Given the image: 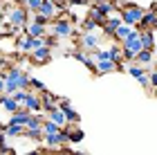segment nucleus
Masks as SVG:
<instances>
[{"mask_svg":"<svg viewBox=\"0 0 157 155\" xmlns=\"http://www.w3.org/2000/svg\"><path fill=\"white\" fill-rule=\"evenodd\" d=\"M27 36H34V38H45V36H47V29H45L43 25H38V23H34V20H32V23L27 25Z\"/></svg>","mask_w":157,"mask_h":155,"instance_id":"f3484780","label":"nucleus"},{"mask_svg":"<svg viewBox=\"0 0 157 155\" xmlns=\"http://www.w3.org/2000/svg\"><path fill=\"white\" fill-rule=\"evenodd\" d=\"M155 29H157V23H155Z\"/></svg>","mask_w":157,"mask_h":155,"instance_id":"37998d69","label":"nucleus"},{"mask_svg":"<svg viewBox=\"0 0 157 155\" xmlns=\"http://www.w3.org/2000/svg\"><path fill=\"white\" fill-rule=\"evenodd\" d=\"M121 25H124L121 16H110L108 20H105V25H103V34H105V36H115Z\"/></svg>","mask_w":157,"mask_h":155,"instance_id":"1a4fd4ad","label":"nucleus"},{"mask_svg":"<svg viewBox=\"0 0 157 155\" xmlns=\"http://www.w3.org/2000/svg\"><path fill=\"white\" fill-rule=\"evenodd\" d=\"M92 56H94V61H97V63H101V61H112V56H110V47H108V50H97V52H92Z\"/></svg>","mask_w":157,"mask_h":155,"instance_id":"a878e982","label":"nucleus"},{"mask_svg":"<svg viewBox=\"0 0 157 155\" xmlns=\"http://www.w3.org/2000/svg\"><path fill=\"white\" fill-rule=\"evenodd\" d=\"M59 108H61V112L65 115V119L70 124H78V115H76V110L72 108V103H70V101H61Z\"/></svg>","mask_w":157,"mask_h":155,"instance_id":"9b49d317","label":"nucleus"},{"mask_svg":"<svg viewBox=\"0 0 157 155\" xmlns=\"http://www.w3.org/2000/svg\"><path fill=\"white\" fill-rule=\"evenodd\" d=\"M25 137L34 139V142H40V139L45 137V135H43V130H29V128H27V130H25Z\"/></svg>","mask_w":157,"mask_h":155,"instance_id":"c85d7f7f","label":"nucleus"},{"mask_svg":"<svg viewBox=\"0 0 157 155\" xmlns=\"http://www.w3.org/2000/svg\"><path fill=\"white\" fill-rule=\"evenodd\" d=\"M148 76H151V86L157 90V68H155V70H151V74H148Z\"/></svg>","mask_w":157,"mask_h":155,"instance_id":"f704fd0d","label":"nucleus"},{"mask_svg":"<svg viewBox=\"0 0 157 155\" xmlns=\"http://www.w3.org/2000/svg\"><path fill=\"white\" fill-rule=\"evenodd\" d=\"M81 27H83L85 32H97V27H99V25H97V23H92L90 18H85L83 23H81Z\"/></svg>","mask_w":157,"mask_h":155,"instance_id":"2f4dec72","label":"nucleus"},{"mask_svg":"<svg viewBox=\"0 0 157 155\" xmlns=\"http://www.w3.org/2000/svg\"><path fill=\"white\" fill-rule=\"evenodd\" d=\"M29 119H32V112L23 108V110H18L16 115H11V117H9V122H7V124H20V126H25V128H27Z\"/></svg>","mask_w":157,"mask_h":155,"instance_id":"ddd939ff","label":"nucleus"},{"mask_svg":"<svg viewBox=\"0 0 157 155\" xmlns=\"http://www.w3.org/2000/svg\"><path fill=\"white\" fill-rule=\"evenodd\" d=\"M49 59H52V50H49V47L45 45V47H40V50H36V52H32V61L34 63H47Z\"/></svg>","mask_w":157,"mask_h":155,"instance_id":"2eb2a0df","label":"nucleus"},{"mask_svg":"<svg viewBox=\"0 0 157 155\" xmlns=\"http://www.w3.org/2000/svg\"><path fill=\"white\" fill-rule=\"evenodd\" d=\"M45 45L49 47V50H52V47L56 45V36H45Z\"/></svg>","mask_w":157,"mask_h":155,"instance_id":"e433bc0d","label":"nucleus"},{"mask_svg":"<svg viewBox=\"0 0 157 155\" xmlns=\"http://www.w3.org/2000/svg\"><path fill=\"white\" fill-rule=\"evenodd\" d=\"M110 56H112L115 63H119V65H121V61H126L124 59V47L121 45H110Z\"/></svg>","mask_w":157,"mask_h":155,"instance_id":"b1692460","label":"nucleus"},{"mask_svg":"<svg viewBox=\"0 0 157 155\" xmlns=\"http://www.w3.org/2000/svg\"><path fill=\"white\" fill-rule=\"evenodd\" d=\"M25 110H29L32 115H40V112H43V99H40V95H32L29 92V99H27V103H25Z\"/></svg>","mask_w":157,"mask_h":155,"instance_id":"6e6552de","label":"nucleus"},{"mask_svg":"<svg viewBox=\"0 0 157 155\" xmlns=\"http://www.w3.org/2000/svg\"><path fill=\"white\" fill-rule=\"evenodd\" d=\"M70 5H78L81 7V5H88V0H70Z\"/></svg>","mask_w":157,"mask_h":155,"instance_id":"58836bf2","label":"nucleus"},{"mask_svg":"<svg viewBox=\"0 0 157 155\" xmlns=\"http://www.w3.org/2000/svg\"><path fill=\"white\" fill-rule=\"evenodd\" d=\"M25 155H43L40 151H32V153H25Z\"/></svg>","mask_w":157,"mask_h":155,"instance_id":"ea45409f","label":"nucleus"},{"mask_svg":"<svg viewBox=\"0 0 157 155\" xmlns=\"http://www.w3.org/2000/svg\"><path fill=\"white\" fill-rule=\"evenodd\" d=\"M59 7H56V2H54V0H45V2H43V7H40V16H45L47 20H49V23H52V20H56V18H59Z\"/></svg>","mask_w":157,"mask_h":155,"instance_id":"423d86ee","label":"nucleus"},{"mask_svg":"<svg viewBox=\"0 0 157 155\" xmlns=\"http://www.w3.org/2000/svg\"><path fill=\"white\" fill-rule=\"evenodd\" d=\"M153 61H155V52H153V50H141V52L137 54V59H135V63L141 65V68H151Z\"/></svg>","mask_w":157,"mask_h":155,"instance_id":"4468645a","label":"nucleus"},{"mask_svg":"<svg viewBox=\"0 0 157 155\" xmlns=\"http://www.w3.org/2000/svg\"><path fill=\"white\" fill-rule=\"evenodd\" d=\"M5 146H9V144H7V133L0 128V149H5Z\"/></svg>","mask_w":157,"mask_h":155,"instance_id":"c9c22d12","label":"nucleus"},{"mask_svg":"<svg viewBox=\"0 0 157 155\" xmlns=\"http://www.w3.org/2000/svg\"><path fill=\"white\" fill-rule=\"evenodd\" d=\"M5 88H7V72H0V97L5 95Z\"/></svg>","mask_w":157,"mask_h":155,"instance_id":"473e14b6","label":"nucleus"},{"mask_svg":"<svg viewBox=\"0 0 157 155\" xmlns=\"http://www.w3.org/2000/svg\"><path fill=\"white\" fill-rule=\"evenodd\" d=\"M40 99H43V108H45V106H59V103H56L59 99H56V95H54V92H43V95H40Z\"/></svg>","mask_w":157,"mask_h":155,"instance_id":"cd10ccee","label":"nucleus"},{"mask_svg":"<svg viewBox=\"0 0 157 155\" xmlns=\"http://www.w3.org/2000/svg\"><path fill=\"white\" fill-rule=\"evenodd\" d=\"M32 88H34V90H38V95H43V92H47L45 83H43V81H38V79H34V76H32Z\"/></svg>","mask_w":157,"mask_h":155,"instance_id":"c756f323","label":"nucleus"},{"mask_svg":"<svg viewBox=\"0 0 157 155\" xmlns=\"http://www.w3.org/2000/svg\"><path fill=\"white\" fill-rule=\"evenodd\" d=\"M137 81H139L144 88H153V86H151V76H148V74H144V76H141V79H137Z\"/></svg>","mask_w":157,"mask_h":155,"instance_id":"72a5a7b5","label":"nucleus"},{"mask_svg":"<svg viewBox=\"0 0 157 155\" xmlns=\"http://www.w3.org/2000/svg\"><path fill=\"white\" fill-rule=\"evenodd\" d=\"M63 128L61 126H56L54 122H49V119H45V122H43V135H59Z\"/></svg>","mask_w":157,"mask_h":155,"instance_id":"5701e85b","label":"nucleus"},{"mask_svg":"<svg viewBox=\"0 0 157 155\" xmlns=\"http://www.w3.org/2000/svg\"><path fill=\"white\" fill-rule=\"evenodd\" d=\"M25 126H20V124H7V128H5V133H7V137H20V135H25Z\"/></svg>","mask_w":157,"mask_h":155,"instance_id":"aec40b11","label":"nucleus"},{"mask_svg":"<svg viewBox=\"0 0 157 155\" xmlns=\"http://www.w3.org/2000/svg\"><path fill=\"white\" fill-rule=\"evenodd\" d=\"M94 2H97V5H99V2H105V0H94Z\"/></svg>","mask_w":157,"mask_h":155,"instance_id":"a19ab883","label":"nucleus"},{"mask_svg":"<svg viewBox=\"0 0 157 155\" xmlns=\"http://www.w3.org/2000/svg\"><path fill=\"white\" fill-rule=\"evenodd\" d=\"M13 99H16V103L20 106V108H25V103H27V99H29V92L27 90H18L16 95H11Z\"/></svg>","mask_w":157,"mask_h":155,"instance_id":"bb28decb","label":"nucleus"},{"mask_svg":"<svg viewBox=\"0 0 157 155\" xmlns=\"http://www.w3.org/2000/svg\"><path fill=\"white\" fill-rule=\"evenodd\" d=\"M0 18L7 20V23H9V27H13L16 32L27 27V9H25V7H20V5L11 7V9L0 11Z\"/></svg>","mask_w":157,"mask_h":155,"instance_id":"f03ea898","label":"nucleus"},{"mask_svg":"<svg viewBox=\"0 0 157 155\" xmlns=\"http://www.w3.org/2000/svg\"><path fill=\"white\" fill-rule=\"evenodd\" d=\"M49 29H52L54 36H61V38H67V36H72V23L63 16V18H56L49 23Z\"/></svg>","mask_w":157,"mask_h":155,"instance_id":"39448f33","label":"nucleus"},{"mask_svg":"<svg viewBox=\"0 0 157 155\" xmlns=\"http://www.w3.org/2000/svg\"><path fill=\"white\" fill-rule=\"evenodd\" d=\"M97 7H99V11H101L105 18H110L112 11H115V2H110V0H105V2H99Z\"/></svg>","mask_w":157,"mask_h":155,"instance_id":"393cba45","label":"nucleus"},{"mask_svg":"<svg viewBox=\"0 0 157 155\" xmlns=\"http://www.w3.org/2000/svg\"><path fill=\"white\" fill-rule=\"evenodd\" d=\"M126 70H128V74H130V76H135V79H141V76L146 74V68L137 65V63H126Z\"/></svg>","mask_w":157,"mask_h":155,"instance_id":"412c9836","label":"nucleus"},{"mask_svg":"<svg viewBox=\"0 0 157 155\" xmlns=\"http://www.w3.org/2000/svg\"><path fill=\"white\" fill-rule=\"evenodd\" d=\"M141 45H144V50H153V47H155V34H153V29H141Z\"/></svg>","mask_w":157,"mask_h":155,"instance_id":"6ab92c4d","label":"nucleus"},{"mask_svg":"<svg viewBox=\"0 0 157 155\" xmlns=\"http://www.w3.org/2000/svg\"><path fill=\"white\" fill-rule=\"evenodd\" d=\"M54 155H74V151H67V149H61V151H56Z\"/></svg>","mask_w":157,"mask_h":155,"instance_id":"4c0bfd02","label":"nucleus"},{"mask_svg":"<svg viewBox=\"0 0 157 155\" xmlns=\"http://www.w3.org/2000/svg\"><path fill=\"white\" fill-rule=\"evenodd\" d=\"M74 155H85V153H74Z\"/></svg>","mask_w":157,"mask_h":155,"instance_id":"79ce46f5","label":"nucleus"},{"mask_svg":"<svg viewBox=\"0 0 157 155\" xmlns=\"http://www.w3.org/2000/svg\"><path fill=\"white\" fill-rule=\"evenodd\" d=\"M144 14H146L144 7H139V5H135V2H128L124 7V11H121V20H124V25H128V27H139Z\"/></svg>","mask_w":157,"mask_h":155,"instance_id":"7ed1b4c3","label":"nucleus"},{"mask_svg":"<svg viewBox=\"0 0 157 155\" xmlns=\"http://www.w3.org/2000/svg\"><path fill=\"white\" fill-rule=\"evenodd\" d=\"M0 108H2L5 112H9V115H16L18 110H23V108L16 103V99H13V97H7V95L0 97Z\"/></svg>","mask_w":157,"mask_h":155,"instance_id":"9d476101","label":"nucleus"},{"mask_svg":"<svg viewBox=\"0 0 157 155\" xmlns=\"http://www.w3.org/2000/svg\"><path fill=\"white\" fill-rule=\"evenodd\" d=\"M27 88H32V76L29 74L23 72V70H18V68L7 70V88H5L7 97L16 95L18 90H27Z\"/></svg>","mask_w":157,"mask_h":155,"instance_id":"f257e3e1","label":"nucleus"},{"mask_svg":"<svg viewBox=\"0 0 157 155\" xmlns=\"http://www.w3.org/2000/svg\"><path fill=\"white\" fill-rule=\"evenodd\" d=\"M13 155H16V153H13Z\"/></svg>","mask_w":157,"mask_h":155,"instance_id":"c03bdc74","label":"nucleus"},{"mask_svg":"<svg viewBox=\"0 0 157 155\" xmlns=\"http://www.w3.org/2000/svg\"><path fill=\"white\" fill-rule=\"evenodd\" d=\"M135 32V27H128V25H121L119 29H117V34H115V38L117 41H121V43H126L128 38H130V34Z\"/></svg>","mask_w":157,"mask_h":155,"instance_id":"4be33fe9","label":"nucleus"},{"mask_svg":"<svg viewBox=\"0 0 157 155\" xmlns=\"http://www.w3.org/2000/svg\"><path fill=\"white\" fill-rule=\"evenodd\" d=\"M88 18L92 20V23H97L99 27H103V25H105V20H108V18H105L101 11H99V7H97V5H92V7H90V11H88Z\"/></svg>","mask_w":157,"mask_h":155,"instance_id":"a211bd4d","label":"nucleus"},{"mask_svg":"<svg viewBox=\"0 0 157 155\" xmlns=\"http://www.w3.org/2000/svg\"><path fill=\"white\" fill-rule=\"evenodd\" d=\"M101 41H103V36H101L99 32H83V34H81V45H83L85 52H97V50H101Z\"/></svg>","mask_w":157,"mask_h":155,"instance_id":"20e7f679","label":"nucleus"},{"mask_svg":"<svg viewBox=\"0 0 157 155\" xmlns=\"http://www.w3.org/2000/svg\"><path fill=\"white\" fill-rule=\"evenodd\" d=\"M70 139H72V144L81 142V139H83V130L81 128H72V130H70Z\"/></svg>","mask_w":157,"mask_h":155,"instance_id":"7c9ffc66","label":"nucleus"},{"mask_svg":"<svg viewBox=\"0 0 157 155\" xmlns=\"http://www.w3.org/2000/svg\"><path fill=\"white\" fill-rule=\"evenodd\" d=\"M47 119H49V122H54L56 126H61V128H65V126H70V122L65 119V115L61 112V108H59V106H56L54 110H49V112H47Z\"/></svg>","mask_w":157,"mask_h":155,"instance_id":"f8f14e48","label":"nucleus"},{"mask_svg":"<svg viewBox=\"0 0 157 155\" xmlns=\"http://www.w3.org/2000/svg\"><path fill=\"white\" fill-rule=\"evenodd\" d=\"M72 56H74L76 61H81L85 68H90L92 72H97V61H94V56H92V52H85V50H76V52H74Z\"/></svg>","mask_w":157,"mask_h":155,"instance_id":"0eeeda50","label":"nucleus"},{"mask_svg":"<svg viewBox=\"0 0 157 155\" xmlns=\"http://www.w3.org/2000/svg\"><path fill=\"white\" fill-rule=\"evenodd\" d=\"M117 70H121V65L115 63V61H101V63H97V74H110V72H117Z\"/></svg>","mask_w":157,"mask_h":155,"instance_id":"dca6fc26","label":"nucleus"}]
</instances>
